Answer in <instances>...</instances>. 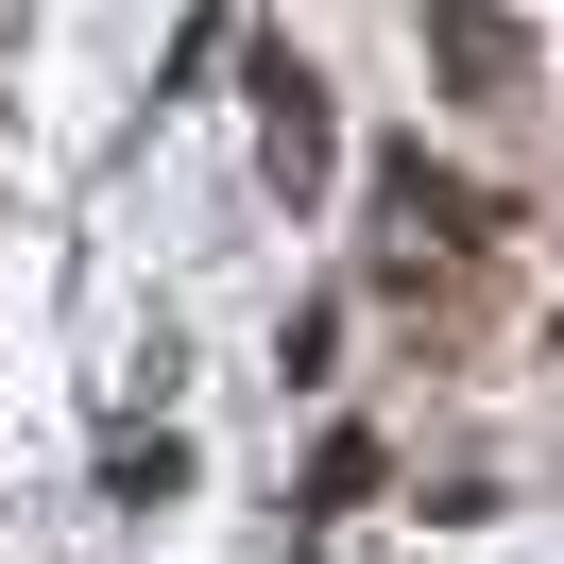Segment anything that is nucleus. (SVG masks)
I'll return each instance as SVG.
<instances>
[{
	"instance_id": "obj_1",
	"label": "nucleus",
	"mask_w": 564,
	"mask_h": 564,
	"mask_svg": "<svg viewBox=\"0 0 564 564\" xmlns=\"http://www.w3.org/2000/svg\"><path fill=\"white\" fill-rule=\"evenodd\" d=\"M274 188H325V104H308V69H274Z\"/></svg>"
}]
</instances>
